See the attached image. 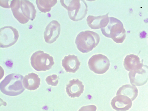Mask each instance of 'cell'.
Returning a JSON list of instances; mask_svg holds the SVG:
<instances>
[{
    "label": "cell",
    "instance_id": "6da1fadb",
    "mask_svg": "<svg viewBox=\"0 0 148 111\" xmlns=\"http://www.w3.org/2000/svg\"><path fill=\"white\" fill-rule=\"evenodd\" d=\"M23 76L18 74L12 73L5 77L0 84V89L4 94L16 96L25 90L23 84Z\"/></svg>",
    "mask_w": 148,
    "mask_h": 111
},
{
    "label": "cell",
    "instance_id": "7a4b0ae2",
    "mask_svg": "<svg viewBox=\"0 0 148 111\" xmlns=\"http://www.w3.org/2000/svg\"><path fill=\"white\" fill-rule=\"evenodd\" d=\"M101 30L103 35L111 38L116 43H122L125 38L126 31L123 24L115 18L109 17L108 25Z\"/></svg>",
    "mask_w": 148,
    "mask_h": 111
},
{
    "label": "cell",
    "instance_id": "3957f363",
    "mask_svg": "<svg viewBox=\"0 0 148 111\" xmlns=\"http://www.w3.org/2000/svg\"><path fill=\"white\" fill-rule=\"evenodd\" d=\"M100 38L97 33L90 30L82 31L77 36L75 43L78 50L82 53L91 51L99 42Z\"/></svg>",
    "mask_w": 148,
    "mask_h": 111
},
{
    "label": "cell",
    "instance_id": "277c9868",
    "mask_svg": "<svg viewBox=\"0 0 148 111\" xmlns=\"http://www.w3.org/2000/svg\"><path fill=\"white\" fill-rule=\"evenodd\" d=\"M60 2L62 6L67 10L69 17L72 20L79 21L85 17L88 6L84 0H60Z\"/></svg>",
    "mask_w": 148,
    "mask_h": 111
},
{
    "label": "cell",
    "instance_id": "5b68a950",
    "mask_svg": "<svg viewBox=\"0 0 148 111\" xmlns=\"http://www.w3.org/2000/svg\"><path fill=\"white\" fill-rule=\"evenodd\" d=\"M30 62L33 68L38 71L48 70L54 64L52 56L41 50L32 54L30 58Z\"/></svg>",
    "mask_w": 148,
    "mask_h": 111
},
{
    "label": "cell",
    "instance_id": "8992f818",
    "mask_svg": "<svg viewBox=\"0 0 148 111\" xmlns=\"http://www.w3.org/2000/svg\"><path fill=\"white\" fill-rule=\"evenodd\" d=\"M88 64L90 70L95 73L101 74L108 70L110 63L106 56L99 54L92 56L89 60Z\"/></svg>",
    "mask_w": 148,
    "mask_h": 111
},
{
    "label": "cell",
    "instance_id": "52a82bcc",
    "mask_svg": "<svg viewBox=\"0 0 148 111\" xmlns=\"http://www.w3.org/2000/svg\"><path fill=\"white\" fill-rule=\"evenodd\" d=\"M19 34L17 29L11 26H6L0 29V47L4 48L10 47L17 41Z\"/></svg>",
    "mask_w": 148,
    "mask_h": 111
},
{
    "label": "cell",
    "instance_id": "ba28073f",
    "mask_svg": "<svg viewBox=\"0 0 148 111\" xmlns=\"http://www.w3.org/2000/svg\"><path fill=\"white\" fill-rule=\"evenodd\" d=\"M139 69L130 71L129 76L131 83L133 85L141 86L144 85L148 79V67L144 65Z\"/></svg>",
    "mask_w": 148,
    "mask_h": 111
},
{
    "label": "cell",
    "instance_id": "9c48e42d",
    "mask_svg": "<svg viewBox=\"0 0 148 111\" xmlns=\"http://www.w3.org/2000/svg\"><path fill=\"white\" fill-rule=\"evenodd\" d=\"M60 29V25L57 21H51L46 26L44 33L45 42L51 44L55 42L59 36Z\"/></svg>",
    "mask_w": 148,
    "mask_h": 111
},
{
    "label": "cell",
    "instance_id": "30bf717a",
    "mask_svg": "<svg viewBox=\"0 0 148 111\" xmlns=\"http://www.w3.org/2000/svg\"><path fill=\"white\" fill-rule=\"evenodd\" d=\"M111 104L112 108L117 111H125L131 108L132 102L128 97L120 95H117L112 99Z\"/></svg>",
    "mask_w": 148,
    "mask_h": 111
},
{
    "label": "cell",
    "instance_id": "8fae6325",
    "mask_svg": "<svg viewBox=\"0 0 148 111\" xmlns=\"http://www.w3.org/2000/svg\"><path fill=\"white\" fill-rule=\"evenodd\" d=\"M84 86L82 82L78 79H73L69 81V83L66 86V92L71 98L79 97L83 93L84 90Z\"/></svg>",
    "mask_w": 148,
    "mask_h": 111
},
{
    "label": "cell",
    "instance_id": "7c38bea8",
    "mask_svg": "<svg viewBox=\"0 0 148 111\" xmlns=\"http://www.w3.org/2000/svg\"><path fill=\"white\" fill-rule=\"evenodd\" d=\"M109 13L105 15L98 16L89 15L86 19L88 26L93 29H98L105 27L109 21Z\"/></svg>",
    "mask_w": 148,
    "mask_h": 111
},
{
    "label": "cell",
    "instance_id": "4fadbf2b",
    "mask_svg": "<svg viewBox=\"0 0 148 111\" xmlns=\"http://www.w3.org/2000/svg\"><path fill=\"white\" fill-rule=\"evenodd\" d=\"M62 66L67 72L75 73L79 69L81 62L74 55L65 56L62 61Z\"/></svg>",
    "mask_w": 148,
    "mask_h": 111
},
{
    "label": "cell",
    "instance_id": "5bb4252c",
    "mask_svg": "<svg viewBox=\"0 0 148 111\" xmlns=\"http://www.w3.org/2000/svg\"><path fill=\"white\" fill-rule=\"evenodd\" d=\"M40 79L36 73H32L24 77L23 81L25 88L30 90L37 89L40 85Z\"/></svg>",
    "mask_w": 148,
    "mask_h": 111
},
{
    "label": "cell",
    "instance_id": "9a60e30c",
    "mask_svg": "<svg viewBox=\"0 0 148 111\" xmlns=\"http://www.w3.org/2000/svg\"><path fill=\"white\" fill-rule=\"evenodd\" d=\"M123 65L125 69L130 72L140 69L143 66L141 63L139 57L133 54L126 56L124 60Z\"/></svg>",
    "mask_w": 148,
    "mask_h": 111
},
{
    "label": "cell",
    "instance_id": "2e32d148",
    "mask_svg": "<svg viewBox=\"0 0 148 111\" xmlns=\"http://www.w3.org/2000/svg\"><path fill=\"white\" fill-rule=\"evenodd\" d=\"M20 7L23 15L33 21L35 18L36 11L33 4L29 0H20Z\"/></svg>",
    "mask_w": 148,
    "mask_h": 111
},
{
    "label": "cell",
    "instance_id": "e0dca14e",
    "mask_svg": "<svg viewBox=\"0 0 148 111\" xmlns=\"http://www.w3.org/2000/svg\"><path fill=\"white\" fill-rule=\"evenodd\" d=\"M10 8L14 17L21 23L25 24L29 20L26 18L22 14L20 7V0H12Z\"/></svg>",
    "mask_w": 148,
    "mask_h": 111
},
{
    "label": "cell",
    "instance_id": "ac0fdd59",
    "mask_svg": "<svg viewBox=\"0 0 148 111\" xmlns=\"http://www.w3.org/2000/svg\"><path fill=\"white\" fill-rule=\"evenodd\" d=\"M138 90L135 86L126 84L122 86L117 90L116 95H123L129 97L132 100H134L138 95Z\"/></svg>",
    "mask_w": 148,
    "mask_h": 111
},
{
    "label": "cell",
    "instance_id": "d6986e66",
    "mask_svg": "<svg viewBox=\"0 0 148 111\" xmlns=\"http://www.w3.org/2000/svg\"><path fill=\"white\" fill-rule=\"evenodd\" d=\"M56 0H36V3L39 10L41 12L46 13L49 12L51 8L57 3Z\"/></svg>",
    "mask_w": 148,
    "mask_h": 111
},
{
    "label": "cell",
    "instance_id": "ffe728a7",
    "mask_svg": "<svg viewBox=\"0 0 148 111\" xmlns=\"http://www.w3.org/2000/svg\"><path fill=\"white\" fill-rule=\"evenodd\" d=\"M45 80L47 84L53 86H56L58 83V78L57 75L53 74L47 76Z\"/></svg>",
    "mask_w": 148,
    "mask_h": 111
},
{
    "label": "cell",
    "instance_id": "44dd1931",
    "mask_svg": "<svg viewBox=\"0 0 148 111\" xmlns=\"http://www.w3.org/2000/svg\"><path fill=\"white\" fill-rule=\"evenodd\" d=\"M97 109L95 106L91 105L82 106L78 111H96Z\"/></svg>",
    "mask_w": 148,
    "mask_h": 111
},
{
    "label": "cell",
    "instance_id": "7402d4cb",
    "mask_svg": "<svg viewBox=\"0 0 148 111\" xmlns=\"http://www.w3.org/2000/svg\"><path fill=\"white\" fill-rule=\"evenodd\" d=\"M11 1L10 0H0V5L4 8H11L10 4Z\"/></svg>",
    "mask_w": 148,
    "mask_h": 111
},
{
    "label": "cell",
    "instance_id": "603a6c76",
    "mask_svg": "<svg viewBox=\"0 0 148 111\" xmlns=\"http://www.w3.org/2000/svg\"></svg>",
    "mask_w": 148,
    "mask_h": 111
},
{
    "label": "cell",
    "instance_id": "cb8c5ba5",
    "mask_svg": "<svg viewBox=\"0 0 148 111\" xmlns=\"http://www.w3.org/2000/svg\"></svg>",
    "mask_w": 148,
    "mask_h": 111
}]
</instances>
